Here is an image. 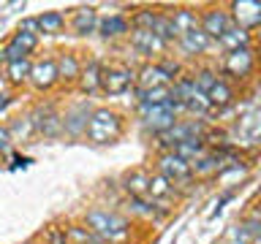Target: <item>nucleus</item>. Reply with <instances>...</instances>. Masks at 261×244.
Wrapping results in <instances>:
<instances>
[{"instance_id": "20e7f679", "label": "nucleus", "mask_w": 261, "mask_h": 244, "mask_svg": "<svg viewBox=\"0 0 261 244\" xmlns=\"http://www.w3.org/2000/svg\"><path fill=\"white\" fill-rule=\"evenodd\" d=\"M139 111H142V125L158 136L169 133L177 125V114L169 109V101L163 106H139Z\"/></svg>"}, {"instance_id": "0eeeda50", "label": "nucleus", "mask_w": 261, "mask_h": 244, "mask_svg": "<svg viewBox=\"0 0 261 244\" xmlns=\"http://www.w3.org/2000/svg\"><path fill=\"white\" fill-rule=\"evenodd\" d=\"M158 174H163L171 185H179L193 176V166L185 158H179L177 152H163L158 158Z\"/></svg>"}, {"instance_id": "412c9836", "label": "nucleus", "mask_w": 261, "mask_h": 244, "mask_svg": "<svg viewBox=\"0 0 261 244\" xmlns=\"http://www.w3.org/2000/svg\"><path fill=\"white\" fill-rule=\"evenodd\" d=\"M79 87L82 93H95V89H101V65H98L95 60L87 63L85 68H82V76H79Z\"/></svg>"}, {"instance_id": "f3484780", "label": "nucleus", "mask_w": 261, "mask_h": 244, "mask_svg": "<svg viewBox=\"0 0 261 244\" xmlns=\"http://www.w3.org/2000/svg\"><path fill=\"white\" fill-rule=\"evenodd\" d=\"M210 41L212 38L199 27V30H191V33H185V36H179V46H182L185 54H201L210 49Z\"/></svg>"}, {"instance_id": "72a5a7b5", "label": "nucleus", "mask_w": 261, "mask_h": 244, "mask_svg": "<svg viewBox=\"0 0 261 244\" xmlns=\"http://www.w3.org/2000/svg\"><path fill=\"white\" fill-rule=\"evenodd\" d=\"M8 103H11V95H0V109H6Z\"/></svg>"}, {"instance_id": "ddd939ff", "label": "nucleus", "mask_w": 261, "mask_h": 244, "mask_svg": "<svg viewBox=\"0 0 261 244\" xmlns=\"http://www.w3.org/2000/svg\"><path fill=\"white\" fill-rule=\"evenodd\" d=\"M234 27V19H231V14H226V11H220V8H212V11L204 14V19H201V30L207 33L210 38H223L228 30Z\"/></svg>"}, {"instance_id": "9b49d317", "label": "nucleus", "mask_w": 261, "mask_h": 244, "mask_svg": "<svg viewBox=\"0 0 261 244\" xmlns=\"http://www.w3.org/2000/svg\"><path fill=\"white\" fill-rule=\"evenodd\" d=\"M256 65V57H253V49H237V52H228L223 60V71L234 79H245Z\"/></svg>"}, {"instance_id": "2eb2a0df", "label": "nucleus", "mask_w": 261, "mask_h": 244, "mask_svg": "<svg viewBox=\"0 0 261 244\" xmlns=\"http://www.w3.org/2000/svg\"><path fill=\"white\" fill-rule=\"evenodd\" d=\"M98 14H95V8L93 6H82V8H76V11L71 14V19H68V24H71V30L76 33V36H90L95 27H98Z\"/></svg>"}, {"instance_id": "b1692460", "label": "nucleus", "mask_w": 261, "mask_h": 244, "mask_svg": "<svg viewBox=\"0 0 261 244\" xmlns=\"http://www.w3.org/2000/svg\"><path fill=\"white\" fill-rule=\"evenodd\" d=\"M171 193H174V185L163 174L150 176V201H166V198H171Z\"/></svg>"}, {"instance_id": "aec40b11", "label": "nucleus", "mask_w": 261, "mask_h": 244, "mask_svg": "<svg viewBox=\"0 0 261 244\" xmlns=\"http://www.w3.org/2000/svg\"><path fill=\"white\" fill-rule=\"evenodd\" d=\"M30 71H33L30 57H22V60L6 63V76H8V81H11V84H24V81H30Z\"/></svg>"}, {"instance_id": "c756f323", "label": "nucleus", "mask_w": 261, "mask_h": 244, "mask_svg": "<svg viewBox=\"0 0 261 244\" xmlns=\"http://www.w3.org/2000/svg\"><path fill=\"white\" fill-rule=\"evenodd\" d=\"M185 109H188V111H196V114H207V111L212 109L210 95H207V93H201V89H193L191 98L185 101Z\"/></svg>"}, {"instance_id": "a211bd4d", "label": "nucleus", "mask_w": 261, "mask_h": 244, "mask_svg": "<svg viewBox=\"0 0 261 244\" xmlns=\"http://www.w3.org/2000/svg\"><path fill=\"white\" fill-rule=\"evenodd\" d=\"M36 22H38V33H44V36H60L68 19H65L63 11H46V14L36 16Z\"/></svg>"}, {"instance_id": "4468645a", "label": "nucleus", "mask_w": 261, "mask_h": 244, "mask_svg": "<svg viewBox=\"0 0 261 244\" xmlns=\"http://www.w3.org/2000/svg\"><path fill=\"white\" fill-rule=\"evenodd\" d=\"M130 44L142 54H163V49H166V41L158 38L152 30H134L130 33Z\"/></svg>"}, {"instance_id": "7ed1b4c3", "label": "nucleus", "mask_w": 261, "mask_h": 244, "mask_svg": "<svg viewBox=\"0 0 261 244\" xmlns=\"http://www.w3.org/2000/svg\"><path fill=\"white\" fill-rule=\"evenodd\" d=\"M177 63H155V65H144L136 76V84L139 89H163V87H171L174 81V73H177Z\"/></svg>"}, {"instance_id": "7c9ffc66", "label": "nucleus", "mask_w": 261, "mask_h": 244, "mask_svg": "<svg viewBox=\"0 0 261 244\" xmlns=\"http://www.w3.org/2000/svg\"><path fill=\"white\" fill-rule=\"evenodd\" d=\"M218 81H220V79H218L212 71H201V73H196V76H193V84H196V89H201V93H210V89L215 87Z\"/></svg>"}, {"instance_id": "39448f33", "label": "nucleus", "mask_w": 261, "mask_h": 244, "mask_svg": "<svg viewBox=\"0 0 261 244\" xmlns=\"http://www.w3.org/2000/svg\"><path fill=\"white\" fill-rule=\"evenodd\" d=\"M136 81V73L125 65H106L101 68V89L106 95H120Z\"/></svg>"}, {"instance_id": "1a4fd4ad", "label": "nucleus", "mask_w": 261, "mask_h": 244, "mask_svg": "<svg viewBox=\"0 0 261 244\" xmlns=\"http://www.w3.org/2000/svg\"><path fill=\"white\" fill-rule=\"evenodd\" d=\"M204 133V128H201V122H177L174 128L169 130V133H163V146H166V152H174L182 141H191V138H201Z\"/></svg>"}, {"instance_id": "f257e3e1", "label": "nucleus", "mask_w": 261, "mask_h": 244, "mask_svg": "<svg viewBox=\"0 0 261 244\" xmlns=\"http://www.w3.org/2000/svg\"><path fill=\"white\" fill-rule=\"evenodd\" d=\"M85 223L103 244H122V241H128V236H130V223L128 220L114 215V211H106V209L87 211Z\"/></svg>"}, {"instance_id": "c85d7f7f", "label": "nucleus", "mask_w": 261, "mask_h": 244, "mask_svg": "<svg viewBox=\"0 0 261 244\" xmlns=\"http://www.w3.org/2000/svg\"><path fill=\"white\" fill-rule=\"evenodd\" d=\"M68 241L71 244H103L90 228H82V225H71L68 228Z\"/></svg>"}, {"instance_id": "bb28decb", "label": "nucleus", "mask_w": 261, "mask_h": 244, "mask_svg": "<svg viewBox=\"0 0 261 244\" xmlns=\"http://www.w3.org/2000/svg\"><path fill=\"white\" fill-rule=\"evenodd\" d=\"M152 33L158 38H163L166 44H169V41H179V33L174 27V19L166 16V14H158V19H155V24H152Z\"/></svg>"}, {"instance_id": "f03ea898", "label": "nucleus", "mask_w": 261, "mask_h": 244, "mask_svg": "<svg viewBox=\"0 0 261 244\" xmlns=\"http://www.w3.org/2000/svg\"><path fill=\"white\" fill-rule=\"evenodd\" d=\"M87 138L93 144H112L122 133V117L109 109H95L87 119Z\"/></svg>"}, {"instance_id": "9d476101", "label": "nucleus", "mask_w": 261, "mask_h": 244, "mask_svg": "<svg viewBox=\"0 0 261 244\" xmlns=\"http://www.w3.org/2000/svg\"><path fill=\"white\" fill-rule=\"evenodd\" d=\"M57 81H60V71H57V63H55V60H38V63H33L30 84L36 87L38 93L52 89Z\"/></svg>"}, {"instance_id": "f8f14e48", "label": "nucleus", "mask_w": 261, "mask_h": 244, "mask_svg": "<svg viewBox=\"0 0 261 244\" xmlns=\"http://www.w3.org/2000/svg\"><path fill=\"white\" fill-rule=\"evenodd\" d=\"M36 46H38V36H36V33L16 30V33H14V38L8 41V46L3 49V57H6V63L22 60V57H28Z\"/></svg>"}, {"instance_id": "473e14b6", "label": "nucleus", "mask_w": 261, "mask_h": 244, "mask_svg": "<svg viewBox=\"0 0 261 244\" xmlns=\"http://www.w3.org/2000/svg\"><path fill=\"white\" fill-rule=\"evenodd\" d=\"M14 138H11V130H8V125H0V155H6L8 149H11Z\"/></svg>"}, {"instance_id": "393cba45", "label": "nucleus", "mask_w": 261, "mask_h": 244, "mask_svg": "<svg viewBox=\"0 0 261 244\" xmlns=\"http://www.w3.org/2000/svg\"><path fill=\"white\" fill-rule=\"evenodd\" d=\"M171 19H174V27L179 36H185V33L191 30H199V16H196L191 8H179V11L171 14Z\"/></svg>"}, {"instance_id": "a878e982", "label": "nucleus", "mask_w": 261, "mask_h": 244, "mask_svg": "<svg viewBox=\"0 0 261 244\" xmlns=\"http://www.w3.org/2000/svg\"><path fill=\"white\" fill-rule=\"evenodd\" d=\"M240 133H242V138H245L248 144L261 141V111H258V114H248V117L242 119Z\"/></svg>"}, {"instance_id": "f704fd0d", "label": "nucleus", "mask_w": 261, "mask_h": 244, "mask_svg": "<svg viewBox=\"0 0 261 244\" xmlns=\"http://www.w3.org/2000/svg\"><path fill=\"white\" fill-rule=\"evenodd\" d=\"M253 244H261V231H258L256 236H253Z\"/></svg>"}, {"instance_id": "5701e85b", "label": "nucleus", "mask_w": 261, "mask_h": 244, "mask_svg": "<svg viewBox=\"0 0 261 244\" xmlns=\"http://www.w3.org/2000/svg\"><path fill=\"white\" fill-rule=\"evenodd\" d=\"M57 71H60V81H79L82 76V65L76 60V54H63L60 63H57Z\"/></svg>"}, {"instance_id": "6ab92c4d", "label": "nucleus", "mask_w": 261, "mask_h": 244, "mask_svg": "<svg viewBox=\"0 0 261 244\" xmlns=\"http://www.w3.org/2000/svg\"><path fill=\"white\" fill-rule=\"evenodd\" d=\"M98 30H101L103 38H117V36H125L130 30V22L120 14H112V16H103V19L98 22Z\"/></svg>"}, {"instance_id": "dca6fc26", "label": "nucleus", "mask_w": 261, "mask_h": 244, "mask_svg": "<svg viewBox=\"0 0 261 244\" xmlns=\"http://www.w3.org/2000/svg\"><path fill=\"white\" fill-rule=\"evenodd\" d=\"M122 182H125L122 187L128 190L130 198L150 201V174H144V171H130V174H125Z\"/></svg>"}, {"instance_id": "cd10ccee", "label": "nucleus", "mask_w": 261, "mask_h": 244, "mask_svg": "<svg viewBox=\"0 0 261 244\" xmlns=\"http://www.w3.org/2000/svg\"><path fill=\"white\" fill-rule=\"evenodd\" d=\"M207 95H210V103H212V109H215V106H218V109H226V106L234 101V89L228 87L226 81H218V84L212 87Z\"/></svg>"}, {"instance_id": "4be33fe9", "label": "nucleus", "mask_w": 261, "mask_h": 244, "mask_svg": "<svg viewBox=\"0 0 261 244\" xmlns=\"http://www.w3.org/2000/svg\"><path fill=\"white\" fill-rule=\"evenodd\" d=\"M218 44L223 46L226 52H237V49H248V46H250V33H248V30H240V27L234 24V27L228 30L226 36L218 41Z\"/></svg>"}, {"instance_id": "6e6552de", "label": "nucleus", "mask_w": 261, "mask_h": 244, "mask_svg": "<svg viewBox=\"0 0 261 244\" xmlns=\"http://www.w3.org/2000/svg\"><path fill=\"white\" fill-rule=\"evenodd\" d=\"M231 19L240 30L261 27V0H237L231 3Z\"/></svg>"}, {"instance_id": "2f4dec72", "label": "nucleus", "mask_w": 261, "mask_h": 244, "mask_svg": "<svg viewBox=\"0 0 261 244\" xmlns=\"http://www.w3.org/2000/svg\"><path fill=\"white\" fill-rule=\"evenodd\" d=\"M46 239L49 244H71L68 241V228H46Z\"/></svg>"}, {"instance_id": "423d86ee", "label": "nucleus", "mask_w": 261, "mask_h": 244, "mask_svg": "<svg viewBox=\"0 0 261 244\" xmlns=\"http://www.w3.org/2000/svg\"><path fill=\"white\" fill-rule=\"evenodd\" d=\"M30 122H33V128H36V136H44V138H57L65 128L63 117L52 109V106H38V109L30 114Z\"/></svg>"}]
</instances>
